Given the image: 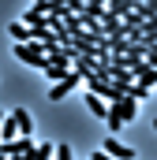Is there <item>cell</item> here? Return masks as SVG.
Returning a JSON list of instances; mask_svg holds the SVG:
<instances>
[{
  "mask_svg": "<svg viewBox=\"0 0 157 160\" xmlns=\"http://www.w3.org/2000/svg\"><path fill=\"white\" fill-rule=\"evenodd\" d=\"M135 116H138V101L123 97V101H112V104H109V116H105V123H109V130H120V127H127Z\"/></svg>",
  "mask_w": 157,
  "mask_h": 160,
  "instance_id": "1",
  "label": "cell"
},
{
  "mask_svg": "<svg viewBox=\"0 0 157 160\" xmlns=\"http://www.w3.org/2000/svg\"><path fill=\"white\" fill-rule=\"evenodd\" d=\"M15 60H19V63H26V67H41V71H45V63H49V56H45L41 41H26V45H15Z\"/></svg>",
  "mask_w": 157,
  "mask_h": 160,
  "instance_id": "2",
  "label": "cell"
},
{
  "mask_svg": "<svg viewBox=\"0 0 157 160\" xmlns=\"http://www.w3.org/2000/svg\"><path fill=\"white\" fill-rule=\"evenodd\" d=\"M78 82H82V78H78L75 71H71V75H68V78H60V82H56V86H52V89H49V101H64V97H68V93H71V89H75Z\"/></svg>",
  "mask_w": 157,
  "mask_h": 160,
  "instance_id": "3",
  "label": "cell"
},
{
  "mask_svg": "<svg viewBox=\"0 0 157 160\" xmlns=\"http://www.w3.org/2000/svg\"><path fill=\"white\" fill-rule=\"evenodd\" d=\"M109 157H116V160H135V149L131 145H123V142H116V138H105V145H101Z\"/></svg>",
  "mask_w": 157,
  "mask_h": 160,
  "instance_id": "4",
  "label": "cell"
},
{
  "mask_svg": "<svg viewBox=\"0 0 157 160\" xmlns=\"http://www.w3.org/2000/svg\"><path fill=\"white\" fill-rule=\"evenodd\" d=\"M11 119L19 123V138H30V130H34V119H30V112H26V108H15V112H11Z\"/></svg>",
  "mask_w": 157,
  "mask_h": 160,
  "instance_id": "5",
  "label": "cell"
},
{
  "mask_svg": "<svg viewBox=\"0 0 157 160\" xmlns=\"http://www.w3.org/2000/svg\"><path fill=\"white\" fill-rule=\"evenodd\" d=\"M8 34H11V41H15V45H26V41H34V34H30V26H23L19 19H15V22L8 26Z\"/></svg>",
  "mask_w": 157,
  "mask_h": 160,
  "instance_id": "6",
  "label": "cell"
},
{
  "mask_svg": "<svg viewBox=\"0 0 157 160\" xmlns=\"http://www.w3.org/2000/svg\"><path fill=\"white\" fill-rule=\"evenodd\" d=\"M68 75H71V67H64V63H45V78L52 82V86L60 78H68Z\"/></svg>",
  "mask_w": 157,
  "mask_h": 160,
  "instance_id": "7",
  "label": "cell"
},
{
  "mask_svg": "<svg viewBox=\"0 0 157 160\" xmlns=\"http://www.w3.org/2000/svg\"><path fill=\"white\" fill-rule=\"evenodd\" d=\"M86 108H90L97 119H105V116H109V104H105L101 97H94V93H86Z\"/></svg>",
  "mask_w": 157,
  "mask_h": 160,
  "instance_id": "8",
  "label": "cell"
},
{
  "mask_svg": "<svg viewBox=\"0 0 157 160\" xmlns=\"http://www.w3.org/2000/svg\"><path fill=\"white\" fill-rule=\"evenodd\" d=\"M15 134H19V123L11 119V116H4V127H0V142H15Z\"/></svg>",
  "mask_w": 157,
  "mask_h": 160,
  "instance_id": "9",
  "label": "cell"
},
{
  "mask_svg": "<svg viewBox=\"0 0 157 160\" xmlns=\"http://www.w3.org/2000/svg\"><path fill=\"white\" fill-rule=\"evenodd\" d=\"M45 19H49V15H45V11H41V8H30V11H26V15H23V19H19V22H23V26H41V22H45Z\"/></svg>",
  "mask_w": 157,
  "mask_h": 160,
  "instance_id": "10",
  "label": "cell"
},
{
  "mask_svg": "<svg viewBox=\"0 0 157 160\" xmlns=\"http://www.w3.org/2000/svg\"><path fill=\"white\" fill-rule=\"evenodd\" d=\"M135 82H138V86H146V89H154V86H157V71L146 63V67L138 71V78H135Z\"/></svg>",
  "mask_w": 157,
  "mask_h": 160,
  "instance_id": "11",
  "label": "cell"
},
{
  "mask_svg": "<svg viewBox=\"0 0 157 160\" xmlns=\"http://www.w3.org/2000/svg\"><path fill=\"white\" fill-rule=\"evenodd\" d=\"M131 8H135V0H109V11H112L116 19H123V15H127Z\"/></svg>",
  "mask_w": 157,
  "mask_h": 160,
  "instance_id": "12",
  "label": "cell"
},
{
  "mask_svg": "<svg viewBox=\"0 0 157 160\" xmlns=\"http://www.w3.org/2000/svg\"><path fill=\"white\" fill-rule=\"evenodd\" d=\"M52 157H56V145H49V142L34 149V160H52Z\"/></svg>",
  "mask_w": 157,
  "mask_h": 160,
  "instance_id": "13",
  "label": "cell"
},
{
  "mask_svg": "<svg viewBox=\"0 0 157 160\" xmlns=\"http://www.w3.org/2000/svg\"><path fill=\"white\" fill-rule=\"evenodd\" d=\"M127 97H131V101H146V97H150V89H146V86H138V82H135V86H131V89H127Z\"/></svg>",
  "mask_w": 157,
  "mask_h": 160,
  "instance_id": "14",
  "label": "cell"
},
{
  "mask_svg": "<svg viewBox=\"0 0 157 160\" xmlns=\"http://www.w3.org/2000/svg\"><path fill=\"white\" fill-rule=\"evenodd\" d=\"M131 11L138 15V22H146V19H154V11H150L146 4H138V0H135V8H131Z\"/></svg>",
  "mask_w": 157,
  "mask_h": 160,
  "instance_id": "15",
  "label": "cell"
},
{
  "mask_svg": "<svg viewBox=\"0 0 157 160\" xmlns=\"http://www.w3.org/2000/svg\"><path fill=\"white\" fill-rule=\"evenodd\" d=\"M64 26H68V34H78V30H82V22H78V15H68V19H64Z\"/></svg>",
  "mask_w": 157,
  "mask_h": 160,
  "instance_id": "16",
  "label": "cell"
},
{
  "mask_svg": "<svg viewBox=\"0 0 157 160\" xmlns=\"http://www.w3.org/2000/svg\"><path fill=\"white\" fill-rule=\"evenodd\" d=\"M52 160H75V153H71V145H56V157Z\"/></svg>",
  "mask_w": 157,
  "mask_h": 160,
  "instance_id": "17",
  "label": "cell"
},
{
  "mask_svg": "<svg viewBox=\"0 0 157 160\" xmlns=\"http://www.w3.org/2000/svg\"><path fill=\"white\" fill-rule=\"evenodd\" d=\"M0 127H4V112H0Z\"/></svg>",
  "mask_w": 157,
  "mask_h": 160,
  "instance_id": "18",
  "label": "cell"
},
{
  "mask_svg": "<svg viewBox=\"0 0 157 160\" xmlns=\"http://www.w3.org/2000/svg\"><path fill=\"white\" fill-rule=\"evenodd\" d=\"M154 130H157V119H154Z\"/></svg>",
  "mask_w": 157,
  "mask_h": 160,
  "instance_id": "19",
  "label": "cell"
},
{
  "mask_svg": "<svg viewBox=\"0 0 157 160\" xmlns=\"http://www.w3.org/2000/svg\"><path fill=\"white\" fill-rule=\"evenodd\" d=\"M64 4H71V0H64Z\"/></svg>",
  "mask_w": 157,
  "mask_h": 160,
  "instance_id": "20",
  "label": "cell"
}]
</instances>
